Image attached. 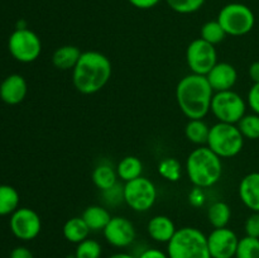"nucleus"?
I'll return each instance as SVG.
<instances>
[{
	"label": "nucleus",
	"instance_id": "1",
	"mask_svg": "<svg viewBox=\"0 0 259 258\" xmlns=\"http://www.w3.org/2000/svg\"><path fill=\"white\" fill-rule=\"evenodd\" d=\"M214 90L206 76L190 73L180 80L176 88V100L182 113L191 119H204L211 108Z\"/></svg>",
	"mask_w": 259,
	"mask_h": 258
},
{
	"label": "nucleus",
	"instance_id": "2",
	"mask_svg": "<svg viewBox=\"0 0 259 258\" xmlns=\"http://www.w3.org/2000/svg\"><path fill=\"white\" fill-rule=\"evenodd\" d=\"M111 77V62L98 51L81 53L77 65L72 70V82L76 90L85 95L100 91Z\"/></svg>",
	"mask_w": 259,
	"mask_h": 258
},
{
	"label": "nucleus",
	"instance_id": "3",
	"mask_svg": "<svg viewBox=\"0 0 259 258\" xmlns=\"http://www.w3.org/2000/svg\"><path fill=\"white\" fill-rule=\"evenodd\" d=\"M186 172L195 187L207 189L219 182L223 175L222 158L209 147L194 149L186 159Z\"/></svg>",
	"mask_w": 259,
	"mask_h": 258
},
{
	"label": "nucleus",
	"instance_id": "4",
	"mask_svg": "<svg viewBox=\"0 0 259 258\" xmlns=\"http://www.w3.org/2000/svg\"><path fill=\"white\" fill-rule=\"evenodd\" d=\"M167 254L169 258H211L207 237L192 227L177 229L174 238L167 243Z\"/></svg>",
	"mask_w": 259,
	"mask_h": 258
},
{
	"label": "nucleus",
	"instance_id": "5",
	"mask_svg": "<svg viewBox=\"0 0 259 258\" xmlns=\"http://www.w3.org/2000/svg\"><path fill=\"white\" fill-rule=\"evenodd\" d=\"M244 146V137L235 124L219 123L210 128L207 147L220 158H232L240 153Z\"/></svg>",
	"mask_w": 259,
	"mask_h": 258
},
{
	"label": "nucleus",
	"instance_id": "6",
	"mask_svg": "<svg viewBox=\"0 0 259 258\" xmlns=\"http://www.w3.org/2000/svg\"><path fill=\"white\" fill-rule=\"evenodd\" d=\"M218 22L225 33L233 37L245 35L253 29L255 17L253 10L242 3H230L222 8L218 15Z\"/></svg>",
	"mask_w": 259,
	"mask_h": 258
},
{
	"label": "nucleus",
	"instance_id": "7",
	"mask_svg": "<svg viewBox=\"0 0 259 258\" xmlns=\"http://www.w3.org/2000/svg\"><path fill=\"white\" fill-rule=\"evenodd\" d=\"M210 110L219 121L238 124L240 119L245 115L247 103L235 91H220V93H215L212 96Z\"/></svg>",
	"mask_w": 259,
	"mask_h": 258
},
{
	"label": "nucleus",
	"instance_id": "8",
	"mask_svg": "<svg viewBox=\"0 0 259 258\" xmlns=\"http://www.w3.org/2000/svg\"><path fill=\"white\" fill-rule=\"evenodd\" d=\"M8 48L13 57L22 63H30L39 57L42 42L37 33L28 28H17L10 34Z\"/></svg>",
	"mask_w": 259,
	"mask_h": 258
},
{
	"label": "nucleus",
	"instance_id": "9",
	"mask_svg": "<svg viewBox=\"0 0 259 258\" xmlns=\"http://www.w3.org/2000/svg\"><path fill=\"white\" fill-rule=\"evenodd\" d=\"M124 201L134 211H148L157 200V189L147 177H138L125 182L123 187Z\"/></svg>",
	"mask_w": 259,
	"mask_h": 258
},
{
	"label": "nucleus",
	"instance_id": "10",
	"mask_svg": "<svg viewBox=\"0 0 259 258\" xmlns=\"http://www.w3.org/2000/svg\"><path fill=\"white\" fill-rule=\"evenodd\" d=\"M186 62L192 73L206 76L218 63V53L215 46L202 38L192 40L186 50Z\"/></svg>",
	"mask_w": 259,
	"mask_h": 258
},
{
	"label": "nucleus",
	"instance_id": "11",
	"mask_svg": "<svg viewBox=\"0 0 259 258\" xmlns=\"http://www.w3.org/2000/svg\"><path fill=\"white\" fill-rule=\"evenodd\" d=\"M9 225L14 237L24 242L37 238L42 229L39 215L29 207H18L10 217Z\"/></svg>",
	"mask_w": 259,
	"mask_h": 258
},
{
	"label": "nucleus",
	"instance_id": "12",
	"mask_svg": "<svg viewBox=\"0 0 259 258\" xmlns=\"http://www.w3.org/2000/svg\"><path fill=\"white\" fill-rule=\"evenodd\" d=\"M239 238L229 228H217L207 235L211 258H233L237 253Z\"/></svg>",
	"mask_w": 259,
	"mask_h": 258
},
{
	"label": "nucleus",
	"instance_id": "13",
	"mask_svg": "<svg viewBox=\"0 0 259 258\" xmlns=\"http://www.w3.org/2000/svg\"><path fill=\"white\" fill-rule=\"evenodd\" d=\"M104 238L115 248H126L136 240V228L124 217H114L103 230Z\"/></svg>",
	"mask_w": 259,
	"mask_h": 258
},
{
	"label": "nucleus",
	"instance_id": "14",
	"mask_svg": "<svg viewBox=\"0 0 259 258\" xmlns=\"http://www.w3.org/2000/svg\"><path fill=\"white\" fill-rule=\"evenodd\" d=\"M214 93L232 90L238 80V72L233 65L228 62H218L206 75Z\"/></svg>",
	"mask_w": 259,
	"mask_h": 258
},
{
	"label": "nucleus",
	"instance_id": "15",
	"mask_svg": "<svg viewBox=\"0 0 259 258\" xmlns=\"http://www.w3.org/2000/svg\"><path fill=\"white\" fill-rule=\"evenodd\" d=\"M28 85L25 78L19 73H13L0 83V99L8 105H18L25 99Z\"/></svg>",
	"mask_w": 259,
	"mask_h": 258
},
{
	"label": "nucleus",
	"instance_id": "16",
	"mask_svg": "<svg viewBox=\"0 0 259 258\" xmlns=\"http://www.w3.org/2000/svg\"><path fill=\"white\" fill-rule=\"evenodd\" d=\"M239 197L248 209L259 212V172L243 177L239 184Z\"/></svg>",
	"mask_w": 259,
	"mask_h": 258
},
{
	"label": "nucleus",
	"instance_id": "17",
	"mask_svg": "<svg viewBox=\"0 0 259 258\" xmlns=\"http://www.w3.org/2000/svg\"><path fill=\"white\" fill-rule=\"evenodd\" d=\"M147 230L152 239L159 243H168L177 232L175 223L166 215H156L152 218Z\"/></svg>",
	"mask_w": 259,
	"mask_h": 258
},
{
	"label": "nucleus",
	"instance_id": "18",
	"mask_svg": "<svg viewBox=\"0 0 259 258\" xmlns=\"http://www.w3.org/2000/svg\"><path fill=\"white\" fill-rule=\"evenodd\" d=\"M80 48L76 46H62L57 48L52 56V63L57 70L68 71L73 70L75 66L77 65L78 60L81 57Z\"/></svg>",
	"mask_w": 259,
	"mask_h": 258
},
{
	"label": "nucleus",
	"instance_id": "19",
	"mask_svg": "<svg viewBox=\"0 0 259 258\" xmlns=\"http://www.w3.org/2000/svg\"><path fill=\"white\" fill-rule=\"evenodd\" d=\"M63 237L70 243L78 244L82 240L88 239L90 234V228L82 219V217H75L68 219L63 225Z\"/></svg>",
	"mask_w": 259,
	"mask_h": 258
},
{
	"label": "nucleus",
	"instance_id": "20",
	"mask_svg": "<svg viewBox=\"0 0 259 258\" xmlns=\"http://www.w3.org/2000/svg\"><path fill=\"white\" fill-rule=\"evenodd\" d=\"M82 219L85 220L91 232H98V230L105 229L108 223L110 222L111 217L110 212L105 207L99 206V205H91L83 210Z\"/></svg>",
	"mask_w": 259,
	"mask_h": 258
},
{
	"label": "nucleus",
	"instance_id": "21",
	"mask_svg": "<svg viewBox=\"0 0 259 258\" xmlns=\"http://www.w3.org/2000/svg\"><path fill=\"white\" fill-rule=\"evenodd\" d=\"M143 172V163L136 156H126L121 159L116 167V174L124 182H129L142 176Z\"/></svg>",
	"mask_w": 259,
	"mask_h": 258
},
{
	"label": "nucleus",
	"instance_id": "22",
	"mask_svg": "<svg viewBox=\"0 0 259 258\" xmlns=\"http://www.w3.org/2000/svg\"><path fill=\"white\" fill-rule=\"evenodd\" d=\"M116 180H118L116 169H114L108 163H100L95 167L93 172V182L99 190H103V191L115 186Z\"/></svg>",
	"mask_w": 259,
	"mask_h": 258
},
{
	"label": "nucleus",
	"instance_id": "23",
	"mask_svg": "<svg viewBox=\"0 0 259 258\" xmlns=\"http://www.w3.org/2000/svg\"><path fill=\"white\" fill-rule=\"evenodd\" d=\"M209 133L210 126L207 125L202 119H191V120L187 123L186 128H185L186 138L189 139L191 143L197 144V146L207 144Z\"/></svg>",
	"mask_w": 259,
	"mask_h": 258
},
{
	"label": "nucleus",
	"instance_id": "24",
	"mask_svg": "<svg viewBox=\"0 0 259 258\" xmlns=\"http://www.w3.org/2000/svg\"><path fill=\"white\" fill-rule=\"evenodd\" d=\"M230 218H232V210L229 205L224 201H215L207 210V219L214 229L227 227L229 224Z\"/></svg>",
	"mask_w": 259,
	"mask_h": 258
},
{
	"label": "nucleus",
	"instance_id": "25",
	"mask_svg": "<svg viewBox=\"0 0 259 258\" xmlns=\"http://www.w3.org/2000/svg\"><path fill=\"white\" fill-rule=\"evenodd\" d=\"M19 207V194L10 185H0V217L12 215Z\"/></svg>",
	"mask_w": 259,
	"mask_h": 258
},
{
	"label": "nucleus",
	"instance_id": "26",
	"mask_svg": "<svg viewBox=\"0 0 259 258\" xmlns=\"http://www.w3.org/2000/svg\"><path fill=\"white\" fill-rule=\"evenodd\" d=\"M240 133L243 134L244 139L255 141L259 139V115L258 114H245L238 123Z\"/></svg>",
	"mask_w": 259,
	"mask_h": 258
},
{
	"label": "nucleus",
	"instance_id": "27",
	"mask_svg": "<svg viewBox=\"0 0 259 258\" xmlns=\"http://www.w3.org/2000/svg\"><path fill=\"white\" fill-rule=\"evenodd\" d=\"M225 37H227V33L218 20H210L201 27V38L209 42L210 45H218L223 42Z\"/></svg>",
	"mask_w": 259,
	"mask_h": 258
},
{
	"label": "nucleus",
	"instance_id": "28",
	"mask_svg": "<svg viewBox=\"0 0 259 258\" xmlns=\"http://www.w3.org/2000/svg\"><path fill=\"white\" fill-rule=\"evenodd\" d=\"M158 172L164 180L176 182L181 179L182 167L176 158H164L159 162Z\"/></svg>",
	"mask_w": 259,
	"mask_h": 258
},
{
	"label": "nucleus",
	"instance_id": "29",
	"mask_svg": "<svg viewBox=\"0 0 259 258\" xmlns=\"http://www.w3.org/2000/svg\"><path fill=\"white\" fill-rule=\"evenodd\" d=\"M235 258H259V239L245 235L239 239Z\"/></svg>",
	"mask_w": 259,
	"mask_h": 258
},
{
	"label": "nucleus",
	"instance_id": "30",
	"mask_svg": "<svg viewBox=\"0 0 259 258\" xmlns=\"http://www.w3.org/2000/svg\"><path fill=\"white\" fill-rule=\"evenodd\" d=\"M103 248L98 240L88 238L78 243L75 250V258H100Z\"/></svg>",
	"mask_w": 259,
	"mask_h": 258
},
{
	"label": "nucleus",
	"instance_id": "31",
	"mask_svg": "<svg viewBox=\"0 0 259 258\" xmlns=\"http://www.w3.org/2000/svg\"><path fill=\"white\" fill-rule=\"evenodd\" d=\"M167 5L180 14H191L204 5L205 0H166Z\"/></svg>",
	"mask_w": 259,
	"mask_h": 258
},
{
	"label": "nucleus",
	"instance_id": "32",
	"mask_svg": "<svg viewBox=\"0 0 259 258\" xmlns=\"http://www.w3.org/2000/svg\"><path fill=\"white\" fill-rule=\"evenodd\" d=\"M244 230L248 237L258 238L259 239V212L253 211L247 218L244 224Z\"/></svg>",
	"mask_w": 259,
	"mask_h": 258
},
{
	"label": "nucleus",
	"instance_id": "33",
	"mask_svg": "<svg viewBox=\"0 0 259 258\" xmlns=\"http://www.w3.org/2000/svg\"><path fill=\"white\" fill-rule=\"evenodd\" d=\"M104 197H105V200H108V202L110 205L119 204L120 201H124L123 189H119L118 185H115L111 189L104 191Z\"/></svg>",
	"mask_w": 259,
	"mask_h": 258
},
{
	"label": "nucleus",
	"instance_id": "34",
	"mask_svg": "<svg viewBox=\"0 0 259 258\" xmlns=\"http://www.w3.org/2000/svg\"><path fill=\"white\" fill-rule=\"evenodd\" d=\"M247 101L249 108L253 110V113L259 115V82L254 83V85L250 88L249 93H248Z\"/></svg>",
	"mask_w": 259,
	"mask_h": 258
},
{
	"label": "nucleus",
	"instance_id": "35",
	"mask_svg": "<svg viewBox=\"0 0 259 258\" xmlns=\"http://www.w3.org/2000/svg\"><path fill=\"white\" fill-rule=\"evenodd\" d=\"M190 202L194 206H201L205 202V194L204 189H200V187H195L191 192H190Z\"/></svg>",
	"mask_w": 259,
	"mask_h": 258
},
{
	"label": "nucleus",
	"instance_id": "36",
	"mask_svg": "<svg viewBox=\"0 0 259 258\" xmlns=\"http://www.w3.org/2000/svg\"><path fill=\"white\" fill-rule=\"evenodd\" d=\"M128 2L131 3V5H133L134 8L147 10L152 9V8H154L156 5H158L161 0H128Z\"/></svg>",
	"mask_w": 259,
	"mask_h": 258
},
{
	"label": "nucleus",
	"instance_id": "37",
	"mask_svg": "<svg viewBox=\"0 0 259 258\" xmlns=\"http://www.w3.org/2000/svg\"><path fill=\"white\" fill-rule=\"evenodd\" d=\"M138 258H169V257L167 253L162 252L161 249H157V248H149V249L143 250V252L139 254Z\"/></svg>",
	"mask_w": 259,
	"mask_h": 258
},
{
	"label": "nucleus",
	"instance_id": "38",
	"mask_svg": "<svg viewBox=\"0 0 259 258\" xmlns=\"http://www.w3.org/2000/svg\"><path fill=\"white\" fill-rule=\"evenodd\" d=\"M9 258H34V255L27 247H17L10 252Z\"/></svg>",
	"mask_w": 259,
	"mask_h": 258
},
{
	"label": "nucleus",
	"instance_id": "39",
	"mask_svg": "<svg viewBox=\"0 0 259 258\" xmlns=\"http://www.w3.org/2000/svg\"><path fill=\"white\" fill-rule=\"evenodd\" d=\"M249 77L254 83L259 82V61H255L249 66Z\"/></svg>",
	"mask_w": 259,
	"mask_h": 258
},
{
	"label": "nucleus",
	"instance_id": "40",
	"mask_svg": "<svg viewBox=\"0 0 259 258\" xmlns=\"http://www.w3.org/2000/svg\"><path fill=\"white\" fill-rule=\"evenodd\" d=\"M109 258H136V257L132 254H129V253H115V254L110 255Z\"/></svg>",
	"mask_w": 259,
	"mask_h": 258
},
{
	"label": "nucleus",
	"instance_id": "41",
	"mask_svg": "<svg viewBox=\"0 0 259 258\" xmlns=\"http://www.w3.org/2000/svg\"><path fill=\"white\" fill-rule=\"evenodd\" d=\"M68 258H70V257H68ZM73 258H75V257H73Z\"/></svg>",
	"mask_w": 259,
	"mask_h": 258
}]
</instances>
